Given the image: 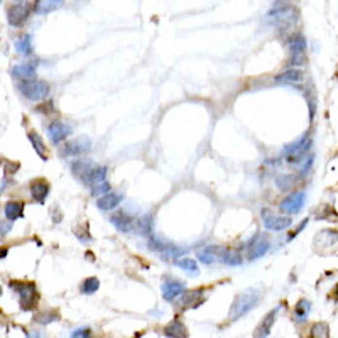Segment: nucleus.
I'll return each instance as SVG.
<instances>
[{"label": "nucleus", "mask_w": 338, "mask_h": 338, "mask_svg": "<svg viewBox=\"0 0 338 338\" xmlns=\"http://www.w3.org/2000/svg\"><path fill=\"white\" fill-rule=\"evenodd\" d=\"M267 22L279 31H287L298 22V9L291 3H276L267 14Z\"/></svg>", "instance_id": "obj_1"}, {"label": "nucleus", "mask_w": 338, "mask_h": 338, "mask_svg": "<svg viewBox=\"0 0 338 338\" xmlns=\"http://www.w3.org/2000/svg\"><path fill=\"white\" fill-rule=\"evenodd\" d=\"M259 301H261V291L257 289H247L242 294H238L235 300H233L232 306H230V313H229L230 321H237L242 316L250 313L257 306Z\"/></svg>", "instance_id": "obj_2"}, {"label": "nucleus", "mask_w": 338, "mask_h": 338, "mask_svg": "<svg viewBox=\"0 0 338 338\" xmlns=\"http://www.w3.org/2000/svg\"><path fill=\"white\" fill-rule=\"evenodd\" d=\"M19 91L31 102H41L46 100L51 93V88L46 81L42 80H31V81H20L17 85Z\"/></svg>", "instance_id": "obj_3"}, {"label": "nucleus", "mask_w": 338, "mask_h": 338, "mask_svg": "<svg viewBox=\"0 0 338 338\" xmlns=\"http://www.w3.org/2000/svg\"><path fill=\"white\" fill-rule=\"evenodd\" d=\"M10 286L14 287L17 294L20 298V308L24 311L27 309H33L36 306V301H37V291H36V284L31 283V281H12Z\"/></svg>", "instance_id": "obj_4"}, {"label": "nucleus", "mask_w": 338, "mask_h": 338, "mask_svg": "<svg viewBox=\"0 0 338 338\" xmlns=\"http://www.w3.org/2000/svg\"><path fill=\"white\" fill-rule=\"evenodd\" d=\"M91 149V141L90 137H78L74 141L65 142L59 149V156L61 158H76V156L87 154Z\"/></svg>", "instance_id": "obj_5"}, {"label": "nucleus", "mask_w": 338, "mask_h": 338, "mask_svg": "<svg viewBox=\"0 0 338 338\" xmlns=\"http://www.w3.org/2000/svg\"><path fill=\"white\" fill-rule=\"evenodd\" d=\"M33 10L31 3L27 2H17L14 5H10L7 9V22L10 24L12 27H19L29 19V14Z\"/></svg>", "instance_id": "obj_6"}, {"label": "nucleus", "mask_w": 338, "mask_h": 338, "mask_svg": "<svg viewBox=\"0 0 338 338\" xmlns=\"http://www.w3.org/2000/svg\"><path fill=\"white\" fill-rule=\"evenodd\" d=\"M269 249H270L269 238H266V235H262V233H257V235L252 237V240H249V244H247L249 261H257V259H261L264 254H267Z\"/></svg>", "instance_id": "obj_7"}, {"label": "nucleus", "mask_w": 338, "mask_h": 338, "mask_svg": "<svg viewBox=\"0 0 338 338\" xmlns=\"http://www.w3.org/2000/svg\"><path fill=\"white\" fill-rule=\"evenodd\" d=\"M304 205V193L303 191H296V193H291L289 196H286L279 205V210L286 216L296 215Z\"/></svg>", "instance_id": "obj_8"}, {"label": "nucleus", "mask_w": 338, "mask_h": 338, "mask_svg": "<svg viewBox=\"0 0 338 338\" xmlns=\"http://www.w3.org/2000/svg\"><path fill=\"white\" fill-rule=\"evenodd\" d=\"M73 132V127L61 120H54L48 125V137L53 144H61L66 137H70Z\"/></svg>", "instance_id": "obj_9"}, {"label": "nucleus", "mask_w": 338, "mask_h": 338, "mask_svg": "<svg viewBox=\"0 0 338 338\" xmlns=\"http://www.w3.org/2000/svg\"><path fill=\"white\" fill-rule=\"evenodd\" d=\"M262 218H264V227L272 232H281V230H286L293 225V218L291 216H277L269 213V210L262 212Z\"/></svg>", "instance_id": "obj_10"}, {"label": "nucleus", "mask_w": 338, "mask_h": 338, "mask_svg": "<svg viewBox=\"0 0 338 338\" xmlns=\"http://www.w3.org/2000/svg\"><path fill=\"white\" fill-rule=\"evenodd\" d=\"M186 293V284L178 279H166L161 286V294L166 301H174L178 296Z\"/></svg>", "instance_id": "obj_11"}, {"label": "nucleus", "mask_w": 338, "mask_h": 338, "mask_svg": "<svg viewBox=\"0 0 338 338\" xmlns=\"http://www.w3.org/2000/svg\"><path fill=\"white\" fill-rule=\"evenodd\" d=\"M149 247H151L152 250H156V252H162V254L169 255V257H178V255H181V254H184V252H186L184 249L176 247V245L169 244L168 240H162V238L154 237V235L149 238Z\"/></svg>", "instance_id": "obj_12"}, {"label": "nucleus", "mask_w": 338, "mask_h": 338, "mask_svg": "<svg viewBox=\"0 0 338 338\" xmlns=\"http://www.w3.org/2000/svg\"><path fill=\"white\" fill-rule=\"evenodd\" d=\"M279 311H281V306H276V308L270 309L267 315L264 316V320L259 323L257 328H255L254 338H267L270 335V330H272L274 323H276V318H277V315H279Z\"/></svg>", "instance_id": "obj_13"}, {"label": "nucleus", "mask_w": 338, "mask_h": 338, "mask_svg": "<svg viewBox=\"0 0 338 338\" xmlns=\"http://www.w3.org/2000/svg\"><path fill=\"white\" fill-rule=\"evenodd\" d=\"M110 222H112V225L115 227L117 230H120V232H124V233L130 232V230L134 229L132 216L127 212H124V210H117V212L110 216Z\"/></svg>", "instance_id": "obj_14"}, {"label": "nucleus", "mask_w": 338, "mask_h": 338, "mask_svg": "<svg viewBox=\"0 0 338 338\" xmlns=\"http://www.w3.org/2000/svg\"><path fill=\"white\" fill-rule=\"evenodd\" d=\"M29 190H31V196H33L34 201L44 203L49 195L51 186H49V183L46 179H34V181H31Z\"/></svg>", "instance_id": "obj_15"}, {"label": "nucleus", "mask_w": 338, "mask_h": 338, "mask_svg": "<svg viewBox=\"0 0 338 338\" xmlns=\"http://www.w3.org/2000/svg\"><path fill=\"white\" fill-rule=\"evenodd\" d=\"M164 335L169 338H188L190 333H188V328L179 318H174L173 321H169L168 325L164 326Z\"/></svg>", "instance_id": "obj_16"}, {"label": "nucleus", "mask_w": 338, "mask_h": 338, "mask_svg": "<svg viewBox=\"0 0 338 338\" xmlns=\"http://www.w3.org/2000/svg\"><path fill=\"white\" fill-rule=\"evenodd\" d=\"M14 78H20V81H31L36 80V66L33 63H20L10 70Z\"/></svg>", "instance_id": "obj_17"}, {"label": "nucleus", "mask_w": 338, "mask_h": 338, "mask_svg": "<svg viewBox=\"0 0 338 338\" xmlns=\"http://www.w3.org/2000/svg\"><path fill=\"white\" fill-rule=\"evenodd\" d=\"M122 200H124L122 193H113V191H110L108 195L98 198L97 206L102 210V212H112V210H115L117 206L120 205V201H122Z\"/></svg>", "instance_id": "obj_18"}, {"label": "nucleus", "mask_w": 338, "mask_h": 338, "mask_svg": "<svg viewBox=\"0 0 338 338\" xmlns=\"http://www.w3.org/2000/svg\"><path fill=\"white\" fill-rule=\"evenodd\" d=\"M306 46H308L306 37L303 34H300V33L289 36V39H287V48H289V51H291V54H293V56L303 54Z\"/></svg>", "instance_id": "obj_19"}, {"label": "nucleus", "mask_w": 338, "mask_h": 338, "mask_svg": "<svg viewBox=\"0 0 338 338\" xmlns=\"http://www.w3.org/2000/svg\"><path fill=\"white\" fill-rule=\"evenodd\" d=\"M3 213L9 218V222H14V220H19L24 216V203L22 201H7L5 208H3Z\"/></svg>", "instance_id": "obj_20"}, {"label": "nucleus", "mask_w": 338, "mask_h": 338, "mask_svg": "<svg viewBox=\"0 0 338 338\" xmlns=\"http://www.w3.org/2000/svg\"><path fill=\"white\" fill-rule=\"evenodd\" d=\"M107 168L105 166H93V169L88 173V176L83 179V184L87 186H95V184L102 183V181H107Z\"/></svg>", "instance_id": "obj_21"}, {"label": "nucleus", "mask_w": 338, "mask_h": 338, "mask_svg": "<svg viewBox=\"0 0 338 338\" xmlns=\"http://www.w3.org/2000/svg\"><path fill=\"white\" fill-rule=\"evenodd\" d=\"M203 289H195V291H186V293L183 294V298H181V304L184 306V308H196V306H200L203 301Z\"/></svg>", "instance_id": "obj_22"}, {"label": "nucleus", "mask_w": 338, "mask_h": 338, "mask_svg": "<svg viewBox=\"0 0 338 338\" xmlns=\"http://www.w3.org/2000/svg\"><path fill=\"white\" fill-rule=\"evenodd\" d=\"M27 137H29L31 144H33L34 151L37 152L39 158L46 161V159H48V156H49V152H48V147H46V144H44V141H42L41 135H39L37 132H34V130H31V132L27 134Z\"/></svg>", "instance_id": "obj_23"}, {"label": "nucleus", "mask_w": 338, "mask_h": 338, "mask_svg": "<svg viewBox=\"0 0 338 338\" xmlns=\"http://www.w3.org/2000/svg\"><path fill=\"white\" fill-rule=\"evenodd\" d=\"M93 162L91 161H87V159H81V161H74L73 166H71V169H73V174L78 178V179L83 183V179L88 176V173H90L91 169H93Z\"/></svg>", "instance_id": "obj_24"}, {"label": "nucleus", "mask_w": 338, "mask_h": 338, "mask_svg": "<svg viewBox=\"0 0 338 338\" xmlns=\"http://www.w3.org/2000/svg\"><path fill=\"white\" fill-rule=\"evenodd\" d=\"M298 181H300V178L296 174H279L276 178V186L279 191H289L296 186Z\"/></svg>", "instance_id": "obj_25"}, {"label": "nucleus", "mask_w": 338, "mask_h": 338, "mask_svg": "<svg viewBox=\"0 0 338 338\" xmlns=\"http://www.w3.org/2000/svg\"><path fill=\"white\" fill-rule=\"evenodd\" d=\"M59 7H63V2H58V0H37L33 5V10L36 14H48Z\"/></svg>", "instance_id": "obj_26"}, {"label": "nucleus", "mask_w": 338, "mask_h": 338, "mask_svg": "<svg viewBox=\"0 0 338 338\" xmlns=\"http://www.w3.org/2000/svg\"><path fill=\"white\" fill-rule=\"evenodd\" d=\"M309 311H311V303L308 300H301L300 303L294 306V311H293L294 321L296 323L306 321V318L309 316Z\"/></svg>", "instance_id": "obj_27"}, {"label": "nucleus", "mask_w": 338, "mask_h": 338, "mask_svg": "<svg viewBox=\"0 0 338 338\" xmlns=\"http://www.w3.org/2000/svg\"><path fill=\"white\" fill-rule=\"evenodd\" d=\"M301 80H303V71L296 70V68H294V70H287L276 76L277 83H287V85L298 83V81H301Z\"/></svg>", "instance_id": "obj_28"}, {"label": "nucleus", "mask_w": 338, "mask_h": 338, "mask_svg": "<svg viewBox=\"0 0 338 338\" xmlns=\"http://www.w3.org/2000/svg\"><path fill=\"white\" fill-rule=\"evenodd\" d=\"M16 51L19 54H31L33 53V36L31 34H22L19 39L16 41Z\"/></svg>", "instance_id": "obj_29"}, {"label": "nucleus", "mask_w": 338, "mask_h": 338, "mask_svg": "<svg viewBox=\"0 0 338 338\" xmlns=\"http://www.w3.org/2000/svg\"><path fill=\"white\" fill-rule=\"evenodd\" d=\"M222 262L225 266H230V267H235V266H242V262H244V259H242V255H240V252L238 250H225L223 252L222 250Z\"/></svg>", "instance_id": "obj_30"}, {"label": "nucleus", "mask_w": 338, "mask_h": 338, "mask_svg": "<svg viewBox=\"0 0 338 338\" xmlns=\"http://www.w3.org/2000/svg\"><path fill=\"white\" fill-rule=\"evenodd\" d=\"M152 215H149V213H145V215H142L141 218H139V223H137V229H139V233L144 237H152Z\"/></svg>", "instance_id": "obj_31"}, {"label": "nucleus", "mask_w": 338, "mask_h": 338, "mask_svg": "<svg viewBox=\"0 0 338 338\" xmlns=\"http://www.w3.org/2000/svg\"><path fill=\"white\" fill-rule=\"evenodd\" d=\"M176 266L179 269H183V270H186L188 274H191V276H198V264H196V261H193V259H188V257H184V259H176Z\"/></svg>", "instance_id": "obj_32"}, {"label": "nucleus", "mask_w": 338, "mask_h": 338, "mask_svg": "<svg viewBox=\"0 0 338 338\" xmlns=\"http://www.w3.org/2000/svg\"><path fill=\"white\" fill-rule=\"evenodd\" d=\"M220 249L218 247H208V249H203V250H200L196 254V257H198V261L201 262V264H213L215 262V254L218 252Z\"/></svg>", "instance_id": "obj_33"}, {"label": "nucleus", "mask_w": 338, "mask_h": 338, "mask_svg": "<svg viewBox=\"0 0 338 338\" xmlns=\"http://www.w3.org/2000/svg\"><path fill=\"white\" fill-rule=\"evenodd\" d=\"M98 287H100V281L97 279V277H88V279H85L83 283H81V293L83 294H93L98 291Z\"/></svg>", "instance_id": "obj_34"}, {"label": "nucleus", "mask_w": 338, "mask_h": 338, "mask_svg": "<svg viewBox=\"0 0 338 338\" xmlns=\"http://www.w3.org/2000/svg\"><path fill=\"white\" fill-rule=\"evenodd\" d=\"M110 190H112V186H110L108 181H102V183L90 188V193H91V196H95V198H102V196H105V195H108Z\"/></svg>", "instance_id": "obj_35"}, {"label": "nucleus", "mask_w": 338, "mask_h": 338, "mask_svg": "<svg viewBox=\"0 0 338 338\" xmlns=\"http://www.w3.org/2000/svg\"><path fill=\"white\" fill-rule=\"evenodd\" d=\"M59 318V315L56 311H49V313H39V315L34 316V321L41 323V325H48V323H53Z\"/></svg>", "instance_id": "obj_36"}, {"label": "nucleus", "mask_w": 338, "mask_h": 338, "mask_svg": "<svg viewBox=\"0 0 338 338\" xmlns=\"http://www.w3.org/2000/svg\"><path fill=\"white\" fill-rule=\"evenodd\" d=\"M311 335H313V338H328V325L323 321L313 325Z\"/></svg>", "instance_id": "obj_37"}, {"label": "nucleus", "mask_w": 338, "mask_h": 338, "mask_svg": "<svg viewBox=\"0 0 338 338\" xmlns=\"http://www.w3.org/2000/svg\"><path fill=\"white\" fill-rule=\"evenodd\" d=\"M300 161H301L300 173L303 174V176H306V174H308L309 171H311V168H313V161H315V158H313V154H308V156H303Z\"/></svg>", "instance_id": "obj_38"}, {"label": "nucleus", "mask_w": 338, "mask_h": 338, "mask_svg": "<svg viewBox=\"0 0 338 338\" xmlns=\"http://www.w3.org/2000/svg\"><path fill=\"white\" fill-rule=\"evenodd\" d=\"M53 110H54V105H53V102H42L39 107H36V112H41V113H44V115L51 113Z\"/></svg>", "instance_id": "obj_39"}, {"label": "nucleus", "mask_w": 338, "mask_h": 338, "mask_svg": "<svg viewBox=\"0 0 338 338\" xmlns=\"http://www.w3.org/2000/svg\"><path fill=\"white\" fill-rule=\"evenodd\" d=\"M71 338H91V330L90 328H78L71 333Z\"/></svg>", "instance_id": "obj_40"}, {"label": "nucleus", "mask_w": 338, "mask_h": 338, "mask_svg": "<svg viewBox=\"0 0 338 338\" xmlns=\"http://www.w3.org/2000/svg\"><path fill=\"white\" fill-rule=\"evenodd\" d=\"M304 63V56L303 54H298V56H291V59H289V70H294V66H300V65H303Z\"/></svg>", "instance_id": "obj_41"}, {"label": "nucleus", "mask_w": 338, "mask_h": 338, "mask_svg": "<svg viewBox=\"0 0 338 338\" xmlns=\"http://www.w3.org/2000/svg\"><path fill=\"white\" fill-rule=\"evenodd\" d=\"M20 169V164L19 162H12V161H7L5 162V174H14Z\"/></svg>", "instance_id": "obj_42"}, {"label": "nucleus", "mask_w": 338, "mask_h": 338, "mask_svg": "<svg viewBox=\"0 0 338 338\" xmlns=\"http://www.w3.org/2000/svg\"><path fill=\"white\" fill-rule=\"evenodd\" d=\"M10 230H12V223H10V222H2V223H0V237H5Z\"/></svg>", "instance_id": "obj_43"}, {"label": "nucleus", "mask_w": 338, "mask_h": 338, "mask_svg": "<svg viewBox=\"0 0 338 338\" xmlns=\"http://www.w3.org/2000/svg\"><path fill=\"white\" fill-rule=\"evenodd\" d=\"M308 107H309V120H313L316 113V102L311 97H308Z\"/></svg>", "instance_id": "obj_44"}, {"label": "nucleus", "mask_w": 338, "mask_h": 338, "mask_svg": "<svg viewBox=\"0 0 338 338\" xmlns=\"http://www.w3.org/2000/svg\"><path fill=\"white\" fill-rule=\"evenodd\" d=\"M306 225H308V218H306V220H304V222H301V225H300V227H298V229H296V230H294V232H293V233H289V237H287V242H291V240H293V238H294V237H296V235H298V233H300V232H301V230H303V229H304V227H306Z\"/></svg>", "instance_id": "obj_45"}, {"label": "nucleus", "mask_w": 338, "mask_h": 338, "mask_svg": "<svg viewBox=\"0 0 338 338\" xmlns=\"http://www.w3.org/2000/svg\"><path fill=\"white\" fill-rule=\"evenodd\" d=\"M27 338H42V333H39V332H27Z\"/></svg>", "instance_id": "obj_46"}, {"label": "nucleus", "mask_w": 338, "mask_h": 338, "mask_svg": "<svg viewBox=\"0 0 338 338\" xmlns=\"http://www.w3.org/2000/svg\"><path fill=\"white\" fill-rule=\"evenodd\" d=\"M7 183H9V181H7V179H0V191H2L3 188L7 186Z\"/></svg>", "instance_id": "obj_47"}, {"label": "nucleus", "mask_w": 338, "mask_h": 338, "mask_svg": "<svg viewBox=\"0 0 338 338\" xmlns=\"http://www.w3.org/2000/svg\"><path fill=\"white\" fill-rule=\"evenodd\" d=\"M0 250H2V252H0V259H2V257H5V255H7V252H9V249L3 247V249H0Z\"/></svg>", "instance_id": "obj_48"}, {"label": "nucleus", "mask_w": 338, "mask_h": 338, "mask_svg": "<svg viewBox=\"0 0 338 338\" xmlns=\"http://www.w3.org/2000/svg\"><path fill=\"white\" fill-rule=\"evenodd\" d=\"M335 291H337V294H338V286H337V289H335Z\"/></svg>", "instance_id": "obj_49"}, {"label": "nucleus", "mask_w": 338, "mask_h": 338, "mask_svg": "<svg viewBox=\"0 0 338 338\" xmlns=\"http://www.w3.org/2000/svg\"><path fill=\"white\" fill-rule=\"evenodd\" d=\"M0 294H2V291H0Z\"/></svg>", "instance_id": "obj_50"}]
</instances>
